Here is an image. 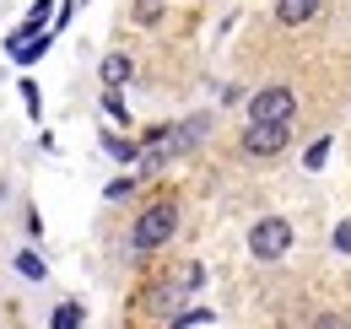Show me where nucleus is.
<instances>
[{"instance_id": "39448f33", "label": "nucleus", "mask_w": 351, "mask_h": 329, "mask_svg": "<svg viewBox=\"0 0 351 329\" xmlns=\"http://www.w3.org/2000/svg\"><path fill=\"white\" fill-rule=\"evenodd\" d=\"M319 11H324V0H276V22L281 27H303Z\"/></svg>"}, {"instance_id": "6e6552de", "label": "nucleus", "mask_w": 351, "mask_h": 329, "mask_svg": "<svg viewBox=\"0 0 351 329\" xmlns=\"http://www.w3.org/2000/svg\"><path fill=\"white\" fill-rule=\"evenodd\" d=\"M76 324H82V308H76V302L54 308V329H76Z\"/></svg>"}, {"instance_id": "20e7f679", "label": "nucleus", "mask_w": 351, "mask_h": 329, "mask_svg": "<svg viewBox=\"0 0 351 329\" xmlns=\"http://www.w3.org/2000/svg\"><path fill=\"white\" fill-rule=\"evenodd\" d=\"M287 141H292L287 124H249V130L238 135L243 157H276V151H287Z\"/></svg>"}, {"instance_id": "7ed1b4c3", "label": "nucleus", "mask_w": 351, "mask_h": 329, "mask_svg": "<svg viewBox=\"0 0 351 329\" xmlns=\"http://www.w3.org/2000/svg\"><path fill=\"white\" fill-rule=\"evenodd\" d=\"M287 248H292V221L287 216H260L249 227V254L254 259H281Z\"/></svg>"}, {"instance_id": "f257e3e1", "label": "nucleus", "mask_w": 351, "mask_h": 329, "mask_svg": "<svg viewBox=\"0 0 351 329\" xmlns=\"http://www.w3.org/2000/svg\"><path fill=\"white\" fill-rule=\"evenodd\" d=\"M178 232V200H152V206L135 216V227H130V248L135 254H152V248H162L168 238Z\"/></svg>"}, {"instance_id": "f03ea898", "label": "nucleus", "mask_w": 351, "mask_h": 329, "mask_svg": "<svg viewBox=\"0 0 351 329\" xmlns=\"http://www.w3.org/2000/svg\"><path fill=\"white\" fill-rule=\"evenodd\" d=\"M298 119V92L292 86H260L249 97V124H287L292 130Z\"/></svg>"}, {"instance_id": "0eeeda50", "label": "nucleus", "mask_w": 351, "mask_h": 329, "mask_svg": "<svg viewBox=\"0 0 351 329\" xmlns=\"http://www.w3.org/2000/svg\"><path fill=\"white\" fill-rule=\"evenodd\" d=\"M135 22L141 27H157L162 22V0H135Z\"/></svg>"}, {"instance_id": "9d476101", "label": "nucleus", "mask_w": 351, "mask_h": 329, "mask_svg": "<svg viewBox=\"0 0 351 329\" xmlns=\"http://www.w3.org/2000/svg\"><path fill=\"white\" fill-rule=\"evenodd\" d=\"M313 329H346V319H341V313H330V319H319Z\"/></svg>"}, {"instance_id": "423d86ee", "label": "nucleus", "mask_w": 351, "mask_h": 329, "mask_svg": "<svg viewBox=\"0 0 351 329\" xmlns=\"http://www.w3.org/2000/svg\"><path fill=\"white\" fill-rule=\"evenodd\" d=\"M125 76H130V60H125V54H108V60H103V82L119 86Z\"/></svg>"}, {"instance_id": "1a4fd4ad", "label": "nucleus", "mask_w": 351, "mask_h": 329, "mask_svg": "<svg viewBox=\"0 0 351 329\" xmlns=\"http://www.w3.org/2000/svg\"><path fill=\"white\" fill-rule=\"evenodd\" d=\"M16 270H22L27 281H38V276H44V265H38V254H22V259H16Z\"/></svg>"}]
</instances>
